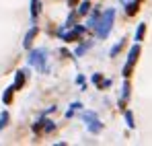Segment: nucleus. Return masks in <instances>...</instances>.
I'll list each match as a JSON object with an SVG mask.
<instances>
[{
  "label": "nucleus",
  "instance_id": "obj_8",
  "mask_svg": "<svg viewBox=\"0 0 152 146\" xmlns=\"http://www.w3.org/2000/svg\"><path fill=\"white\" fill-rule=\"evenodd\" d=\"M23 82H25V72H17V80H15V87H12V89H15V91L21 89Z\"/></svg>",
  "mask_w": 152,
  "mask_h": 146
},
{
  "label": "nucleus",
  "instance_id": "obj_7",
  "mask_svg": "<svg viewBox=\"0 0 152 146\" xmlns=\"http://www.w3.org/2000/svg\"><path fill=\"white\" fill-rule=\"evenodd\" d=\"M127 6H126V10H127V15H136L140 8H138V0L136 2H126Z\"/></svg>",
  "mask_w": 152,
  "mask_h": 146
},
{
  "label": "nucleus",
  "instance_id": "obj_13",
  "mask_svg": "<svg viewBox=\"0 0 152 146\" xmlns=\"http://www.w3.org/2000/svg\"><path fill=\"white\" fill-rule=\"evenodd\" d=\"M12 91H15L12 87L6 89V93H4V103H10V101H12Z\"/></svg>",
  "mask_w": 152,
  "mask_h": 146
},
{
  "label": "nucleus",
  "instance_id": "obj_12",
  "mask_svg": "<svg viewBox=\"0 0 152 146\" xmlns=\"http://www.w3.org/2000/svg\"><path fill=\"white\" fill-rule=\"evenodd\" d=\"M129 97V82L124 84V99H121V105H126V99Z\"/></svg>",
  "mask_w": 152,
  "mask_h": 146
},
{
  "label": "nucleus",
  "instance_id": "obj_14",
  "mask_svg": "<svg viewBox=\"0 0 152 146\" xmlns=\"http://www.w3.org/2000/svg\"><path fill=\"white\" fill-rule=\"evenodd\" d=\"M6 122H8V113H6V111H4V113H2V115H0V130H2V128H4V125H6Z\"/></svg>",
  "mask_w": 152,
  "mask_h": 146
},
{
  "label": "nucleus",
  "instance_id": "obj_1",
  "mask_svg": "<svg viewBox=\"0 0 152 146\" xmlns=\"http://www.w3.org/2000/svg\"><path fill=\"white\" fill-rule=\"evenodd\" d=\"M113 19H115V10L109 8V10L101 17V21L97 23V35H99V37H107V35H109L111 25H113Z\"/></svg>",
  "mask_w": 152,
  "mask_h": 146
},
{
  "label": "nucleus",
  "instance_id": "obj_5",
  "mask_svg": "<svg viewBox=\"0 0 152 146\" xmlns=\"http://www.w3.org/2000/svg\"><path fill=\"white\" fill-rule=\"evenodd\" d=\"M82 33H84V27H76L74 31H70V33H62V35H64L66 41H74V39H78Z\"/></svg>",
  "mask_w": 152,
  "mask_h": 146
},
{
  "label": "nucleus",
  "instance_id": "obj_9",
  "mask_svg": "<svg viewBox=\"0 0 152 146\" xmlns=\"http://www.w3.org/2000/svg\"><path fill=\"white\" fill-rule=\"evenodd\" d=\"M39 10H41V2L39 0H31V12H33V17H37Z\"/></svg>",
  "mask_w": 152,
  "mask_h": 146
},
{
  "label": "nucleus",
  "instance_id": "obj_6",
  "mask_svg": "<svg viewBox=\"0 0 152 146\" xmlns=\"http://www.w3.org/2000/svg\"><path fill=\"white\" fill-rule=\"evenodd\" d=\"M37 35V27H33L29 33H27V37H25V48H31V43H33V37Z\"/></svg>",
  "mask_w": 152,
  "mask_h": 146
},
{
  "label": "nucleus",
  "instance_id": "obj_2",
  "mask_svg": "<svg viewBox=\"0 0 152 146\" xmlns=\"http://www.w3.org/2000/svg\"><path fill=\"white\" fill-rule=\"evenodd\" d=\"M138 56H140V45H134V48L129 49V56H127V64H126V68H124V76H129L132 74L134 64L138 62Z\"/></svg>",
  "mask_w": 152,
  "mask_h": 146
},
{
  "label": "nucleus",
  "instance_id": "obj_16",
  "mask_svg": "<svg viewBox=\"0 0 152 146\" xmlns=\"http://www.w3.org/2000/svg\"><path fill=\"white\" fill-rule=\"evenodd\" d=\"M121 48H124V43H117V45H115V48L111 49V56H117V54H119V51H121Z\"/></svg>",
  "mask_w": 152,
  "mask_h": 146
},
{
  "label": "nucleus",
  "instance_id": "obj_15",
  "mask_svg": "<svg viewBox=\"0 0 152 146\" xmlns=\"http://www.w3.org/2000/svg\"><path fill=\"white\" fill-rule=\"evenodd\" d=\"M126 122H127V125H129V128H134V115H132L129 111L126 113Z\"/></svg>",
  "mask_w": 152,
  "mask_h": 146
},
{
  "label": "nucleus",
  "instance_id": "obj_10",
  "mask_svg": "<svg viewBox=\"0 0 152 146\" xmlns=\"http://www.w3.org/2000/svg\"><path fill=\"white\" fill-rule=\"evenodd\" d=\"M144 33H146V23H142L140 27H138V33H136V41H142Z\"/></svg>",
  "mask_w": 152,
  "mask_h": 146
},
{
  "label": "nucleus",
  "instance_id": "obj_17",
  "mask_svg": "<svg viewBox=\"0 0 152 146\" xmlns=\"http://www.w3.org/2000/svg\"><path fill=\"white\" fill-rule=\"evenodd\" d=\"M68 4H70V6H76V4H78V0H68Z\"/></svg>",
  "mask_w": 152,
  "mask_h": 146
},
{
  "label": "nucleus",
  "instance_id": "obj_3",
  "mask_svg": "<svg viewBox=\"0 0 152 146\" xmlns=\"http://www.w3.org/2000/svg\"><path fill=\"white\" fill-rule=\"evenodd\" d=\"M43 56H45L43 49H35V51H31V56H29V64H31V66H37L39 70H43V68H45V64H43Z\"/></svg>",
  "mask_w": 152,
  "mask_h": 146
},
{
  "label": "nucleus",
  "instance_id": "obj_4",
  "mask_svg": "<svg viewBox=\"0 0 152 146\" xmlns=\"http://www.w3.org/2000/svg\"><path fill=\"white\" fill-rule=\"evenodd\" d=\"M84 120H88V130H91V132H93V134H99V132H101V123H99V120H97V115H95V113H86V115H84Z\"/></svg>",
  "mask_w": 152,
  "mask_h": 146
},
{
  "label": "nucleus",
  "instance_id": "obj_11",
  "mask_svg": "<svg viewBox=\"0 0 152 146\" xmlns=\"http://www.w3.org/2000/svg\"><path fill=\"white\" fill-rule=\"evenodd\" d=\"M88 8H91V4H88V0H86V2H82V6L78 8V15H86Z\"/></svg>",
  "mask_w": 152,
  "mask_h": 146
}]
</instances>
